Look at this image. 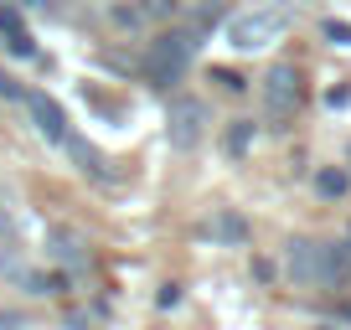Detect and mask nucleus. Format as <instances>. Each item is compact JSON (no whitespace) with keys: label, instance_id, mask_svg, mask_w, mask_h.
<instances>
[{"label":"nucleus","instance_id":"f257e3e1","mask_svg":"<svg viewBox=\"0 0 351 330\" xmlns=\"http://www.w3.org/2000/svg\"><path fill=\"white\" fill-rule=\"evenodd\" d=\"M197 47H202V31H197V26L155 36L150 52H145V77H150V88H176V83L186 77L191 52H197Z\"/></svg>","mask_w":351,"mask_h":330},{"label":"nucleus","instance_id":"f03ea898","mask_svg":"<svg viewBox=\"0 0 351 330\" xmlns=\"http://www.w3.org/2000/svg\"><path fill=\"white\" fill-rule=\"evenodd\" d=\"M289 279L300 289H341V264H336V242H315V238H295L289 242Z\"/></svg>","mask_w":351,"mask_h":330},{"label":"nucleus","instance_id":"7ed1b4c3","mask_svg":"<svg viewBox=\"0 0 351 330\" xmlns=\"http://www.w3.org/2000/svg\"><path fill=\"white\" fill-rule=\"evenodd\" d=\"M295 26V11L289 5H258V11H243L228 21V47H238V52H263L269 42H279V36Z\"/></svg>","mask_w":351,"mask_h":330},{"label":"nucleus","instance_id":"20e7f679","mask_svg":"<svg viewBox=\"0 0 351 330\" xmlns=\"http://www.w3.org/2000/svg\"><path fill=\"white\" fill-rule=\"evenodd\" d=\"M305 103V83H300V67L295 62H274L263 73V109L274 119V129H285L295 119V109Z\"/></svg>","mask_w":351,"mask_h":330},{"label":"nucleus","instance_id":"39448f33","mask_svg":"<svg viewBox=\"0 0 351 330\" xmlns=\"http://www.w3.org/2000/svg\"><path fill=\"white\" fill-rule=\"evenodd\" d=\"M207 129V103L202 99H171V144L176 150H197Z\"/></svg>","mask_w":351,"mask_h":330},{"label":"nucleus","instance_id":"423d86ee","mask_svg":"<svg viewBox=\"0 0 351 330\" xmlns=\"http://www.w3.org/2000/svg\"><path fill=\"white\" fill-rule=\"evenodd\" d=\"M21 103H26V114L36 119V129H42L52 144H62V134H67V114H62V103L47 99V93H21Z\"/></svg>","mask_w":351,"mask_h":330},{"label":"nucleus","instance_id":"0eeeda50","mask_svg":"<svg viewBox=\"0 0 351 330\" xmlns=\"http://www.w3.org/2000/svg\"><path fill=\"white\" fill-rule=\"evenodd\" d=\"M202 238H217V242H248V222H243L232 207H222V212H212V217L202 222Z\"/></svg>","mask_w":351,"mask_h":330},{"label":"nucleus","instance_id":"6e6552de","mask_svg":"<svg viewBox=\"0 0 351 330\" xmlns=\"http://www.w3.org/2000/svg\"><path fill=\"white\" fill-rule=\"evenodd\" d=\"M62 155H67V160H77V170H88V176H104V155L93 150L83 134L67 129V134H62Z\"/></svg>","mask_w":351,"mask_h":330},{"label":"nucleus","instance_id":"1a4fd4ad","mask_svg":"<svg viewBox=\"0 0 351 330\" xmlns=\"http://www.w3.org/2000/svg\"><path fill=\"white\" fill-rule=\"evenodd\" d=\"M52 258H57V264H67V268H83L88 253H83V242H77L67 227H52Z\"/></svg>","mask_w":351,"mask_h":330},{"label":"nucleus","instance_id":"9d476101","mask_svg":"<svg viewBox=\"0 0 351 330\" xmlns=\"http://www.w3.org/2000/svg\"><path fill=\"white\" fill-rule=\"evenodd\" d=\"M315 191H320V196H326V201H341V196H346V191H351V176H346V170H341V165H326V170H320V176H315Z\"/></svg>","mask_w":351,"mask_h":330},{"label":"nucleus","instance_id":"9b49d317","mask_svg":"<svg viewBox=\"0 0 351 330\" xmlns=\"http://www.w3.org/2000/svg\"><path fill=\"white\" fill-rule=\"evenodd\" d=\"M248 144H253V119H238V124L228 129V155H243Z\"/></svg>","mask_w":351,"mask_h":330},{"label":"nucleus","instance_id":"f8f14e48","mask_svg":"<svg viewBox=\"0 0 351 330\" xmlns=\"http://www.w3.org/2000/svg\"><path fill=\"white\" fill-rule=\"evenodd\" d=\"M320 31H326V42H336V47H351V21H326Z\"/></svg>","mask_w":351,"mask_h":330},{"label":"nucleus","instance_id":"ddd939ff","mask_svg":"<svg viewBox=\"0 0 351 330\" xmlns=\"http://www.w3.org/2000/svg\"><path fill=\"white\" fill-rule=\"evenodd\" d=\"M171 11H176V0H140V16H150V21H165Z\"/></svg>","mask_w":351,"mask_h":330},{"label":"nucleus","instance_id":"4468645a","mask_svg":"<svg viewBox=\"0 0 351 330\" xmlns=\"http://www.w3.org/2000/svg\"><path fill=\"white\" fill-rule=\"evenodd\" d=\"M212 83H222L228 93H243V88H248V83H243L238 73H228V67H217V73H212Z\"/></svg>","mask_w":351,"mask_h":330},{"label":"nucleus","instance_id":"2eb2a0df","mask_svg":"<svg viewBox=\"0 0 351 330\" xmlns=\"http://www.w3.org/2000/svg\"><path fill=\"white\" fill-rule=\"evenodd\" d=\"M0 31H5V36H16V31H21V16H16L11 5H0Z\"/></svg>","mask_w":351,"mask_h":330},{"label":"nucleus","instance_id":"dca6fc26","mask_svg":"<svg viewBox=\"0 0 351 330\" xmlns=\"http://www.w3.org/2000/svg\"><path fill=\"white\" fill-rule=\"evenodd\" d=\"M326 103H330V109H346V103H351V88H330Z\"/></svg>","mask_w":351,"mask_h":330},{"label":"nucleus","instance_id":"f3484780","mask_svg":"<svg viewBox=\"0 0 351 330\" xmlns=\"http://www.w3.org/2000/svg\"><path fill=\"white\" fill-rule=\"evenodd\" d=\"M0 99H21V88H16V77L0 73Z\"/></svg>","mask_w":351,"mask_h":330}]
</instances>
